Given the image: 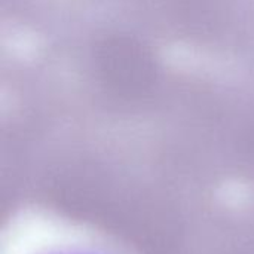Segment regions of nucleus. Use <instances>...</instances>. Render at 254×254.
Segmentation results:
<instances>
[{"label":"nucleus","mask_w":254,"mask_h":254,"mask_svg":"<svg viewBox=\"0 0 254 254\" xmlns=\"http://www.w3.org/2000/svg\"><path fill=\"white\" fill-rule=\"evenodd\" d=\"M36 254H113L104 249L89 244H60L43 249Z\"/></svg>","instance_id":"obj_1"}]
</instances>
